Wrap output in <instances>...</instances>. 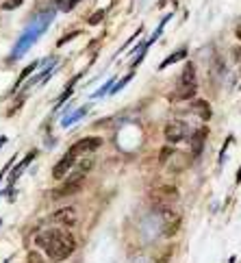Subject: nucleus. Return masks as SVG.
<instances>
[{
  "instance_id": "obj_1",
  "label": "nucleus",
  "mask_w": 241,
  "mask_h": 263,
  "mask_svg": "<svg viewBox=\"0 0 241 263\" xmlns=\"http://www.w3.org/2000/svg\"><path fill=\"white\" fill-rule=\"evenodd\" d=\"M37 248L44 250V255L54 263H61L72 257V252L76 250V239L74 235L66 229H44L35 235Z\"/></svg>"
},
{
  "instance_id": "obj_2",
  "label": "nucleus",
  "mask_w": 241,
  "mask_h": 263,
  "mask_svg": "<svg viewBox=\"0 0 241 263\" xmlns=\"http://www.w3.org/2000/svg\"><path fill=\"white\" fill-rule=\"evenodd\" d=\"M196 91H198L196 68H193V63H187L183 74H180V79H178V87H176L174 98L176 100H189V98L196 96Z\"/></svg>"
},
{
  "instance_id": "obj_3",
  "label": "nucleus",
  "mask_w": 241,
  "mask_h": 263,
  "mask_svg": "<svg viewBox=\"0 0 241 263\" xmlns=\"http://www.w3.org/2000/svg\"><path fill=\"white\" fill-rule=\"evenodd\" d=\"M150 200H152L156 211L172 209V204L178 200V190H176L174 185H161V187H156V190L150 192Z\"/></svg>"
},
{
  "instance_id": "obj_4",
  "label": "nucleus",
  "mask_w": 241,
  "mask_h": 263,
  "mask_svg": "<svg viewBox=\"0 0 241 263\" xmlns=\"http://www.w3.org/2000/svg\"><path fill=\"white\" fill-rule=\"evenodd\" d=\"M83 181H85V176H83V174H72L66 183H63L61 187H57V190L52 192V198H54V200H59V198H66V196L76 194L81 187H83Z\"/></svg>"
},
{
  "instance_id": "obj_5",
  "label": "nucleus",
  "mask_w": 241,
  "mask_h": 263,
  "mask_svg": "<svg viewBox=\"0 0 241 263\" xmlns=\"http://www.w3.org/2000/svg\"><path fill=\"white\" fill-rule=\"evenodd\" d=\"M163 133H165V139H168L170 144H180V142L187 139L189 130H187V124H185V122L174 120V122H170V124L165 126Z\"/></svg>"
},
{
  "instance_id": "obj_6",
  "label": "nucleus",
  "mask_w": 241,
  "mask_h": 263,
  "mask_svg": "<svg viewBox=\"0 0 241 263\" xmlns=\"http://www.w3.org/2000/svg\"><path fill=\"white\" fill-rule=\"evenodd\" d=\"M100 146H103V139H100V137H83V139H78V142L68 150V153H72L74 157H81V155L94 153V150L100 148Z\"/></svg>"
},
{
  "instance_id": "obj_7",
  "label": "nucleus",
  "mask_w": 241,
  "mask_h": 263,
  "mask_svg": "<svg viewBox=\"0 0 241 263\" xmlns=\"http://www.w3.org/2000/svg\"><path fill=\"white\" fill-rule=\"evenodd\" d=\"M52 222H57L59 227H74L78 222V215H76V209L74 206H66V209H59L52 213Z\"/></svg>"
},
{
  "instance_id": "obj_8",
  "label": "nucleus",
  "mask_w": 241,
  "mask_h": 263,
  "mask_svg": "<svg viewBox=\"0 0 241 263\" xmlns=\"http://www.w3.org/2000/svg\"><path fill=\"white\" fill-rule=\"evenodd\" d=\"M74 161H76V157H74L72 153H68L63 159H59V163H57V165L52 167V176H54V178H63V176L70 172V167L74 165Z\"/></svg>"
},
{
  "instance_id": "obj_9",
  "label": "nucleus",
  "mask_w": 241,
  "mask_h": 263,
  "mask_svg": "<svg viewBox=\"0 0 241 263\" xmlns=\"http://www.w3.org/2000/svg\"><path fill=\"white\" fill-rule=\"evenodd\" d=\"M207 135H209L207 128H198L196 133L191 135V155H193V157H200V155H202V148H205Z\"/></svg>"
},
{
  "instance_id": "obj_10",
  "label": "nucleus",
  "mask_w": 241,
  "mask_h": 263,
  "mask_svg": "<svg viewBox=\"0 0 241 263\" xmlns=\"http://www.w3.org/2000/svg\"><path fill=\"white\" fill-rule=\"evenodd\" d=\"M193 114H196L198 118H202L205 122H209L211 116H213V111H211V105L207 100H196L193 102Z\"/></svg>"
},
{
  "instance_id": "obj_11",
  "label": "nucleus",
  "mask_w": 241,
  "mask_h": 263,
  "mask_svg": "<svg viewBox=\"0 0 241 263\" xmlns=\"http://www.w3.org/2000/svg\"><path fill=\"white\" fill-rule=\"evenodd\" d=\"M185 57H187V48H180L178 52H174V54H170V57L168 59H165L161 65H159V70H165V68H168V65H172V63H176V61H178V59H185Z\"/></svg>"
},
{
  "instance_id": "obj_12",
  "label": "nucleus",
  "mask_w": 241,
  "mask_h": 263,
  "mask_svg": "<svg viewBox=\"0 0 241 263\" xmlns=\"http://www.w3.org/2000/svg\"><path fill=\"white\" fill-rule=\"evenodd\" d=\"M187 165H189L187 155H174V165H172L174 172H180V170H185Z\"/></svg>"
},
{
  "instance_id": "obj_13",
  "label": "nucleus",
  "mask_w": 241,
  "mask_h": 263,
  "mask_svg": "<svg viewBox=\"0 0 241 263\" xmlns=\"http://www.w3.org/2000/svg\"><path fill=\"white\" fill-rule=\"evenodd\" d=\"M26 263H44V259L37 255V252H29V259H26Z\"/></svg>"
},
{
  "instance_id": "obj_14",
  "label": "nucleus",
  "mask_w": 241,
  "mask_h": 263,
  "mask_svg": "<svg viewBox=\"0 0 241 263\" xmlns=\"http://www.w3.org/2000/svg\"><path fill=\"white\" fill-rule=\"evenodd\" d=\"M17 5H22V0H9V3H7L5 7H7V9H15Z\"/></svg>"
},
{
  "instance_id": "obj_15",
  "label": "nucleus",
  "mask_w": 241,
  "mask_h": 263,
  "mask_svg": "<svg viewBox=\"0 0 241 263\" xmlns=\"http://www.w3.org/2000/svg\"><path fill=\"white\" fill-rule=\"evenodd\" d=\"M98 20H103V11H100V13H96L94 17H91V20H89V24H96Z\"/></svg>"
},
{
  "instance_id": "obj_16",
  "label": "nucleus",
  "mask_w": 241,
  "mask_h": 263,
  "mask_svg": "<svg viewBox=\"0 0 241 263\" xmlns=\"http://www.w3.org/2000/svg\"><path fill=\"white\" fill-rule=\"evenodd\" d=\"M237 183H241V167H239V172H237Z\"/></svg>"
},
{
  "instance_id": "obj_17",
  "label": "nucleus",
  "mask_w": 241,
  "mask_h": 263,
  "mask_svg": "<svg viewBox=\"0 0 241 263\" xmlns=\"http://www.w3.org/2000/svg\"><path fill=\"white\" fill-rule=\"evenodd\" d=\"M228 263H237V257H230V259H228Z\"/></svg>"
},
{
  "instance_id": "obj_18",
  "label": "nucleus",
  "mask_w": 241,
  "mask_h": 263,
  "mask_svg": "<svg viewBox=\"0 0 241 263\" xmlns=\"http://www.w3.org/2000/svg\"><path fill=\"white\" fill-rule=\"evenodd\" d=\"M237 37H239V40H241V29H237Z\"/></svg>"
}]
</instances>
